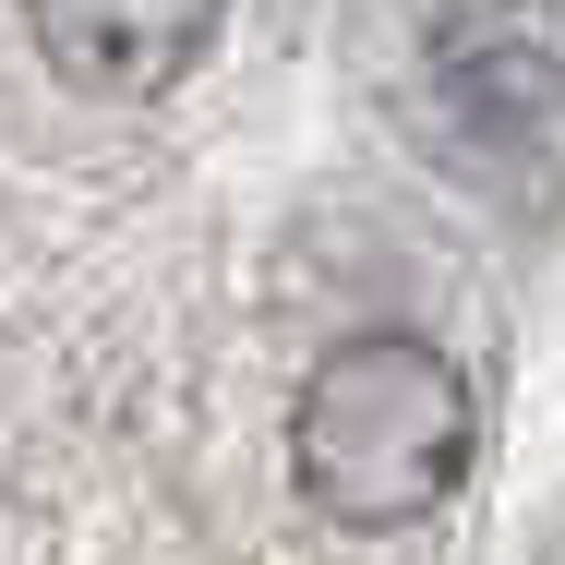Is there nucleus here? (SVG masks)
I'll list each match as a JSON object with an SVG mask.
<instances>
[{"label":"nucleus","instance_id":"obj_2","mask_svg":"<svg viewBox=\"0 0 565 565\" xmlns=\"http://www.w3.org/2000/svg\"><path fill=\"white\" fill-rule=\"evenodd\" d=\"M434 132L493 181L565 169V0H446L422 36Z\"/></svg>","mask_w":565,"mask_h":565},{"label":"nucleus","instance_id":"obj_1","mask_svg":"<svg viewBox=\"0 0 565 565\" xmlns=\"http://www.w3.org/2000/svg\"><path fill=\"white\" fill-rule=\"evenodd\" d=\"M481 446L469 373L422 326H361L313 361L301 409H289V469L338 530H409L434 518Z\"/></svg>","mask_w":565,"mask_h":565},{"label":"nucleus","instance_id":"obj_3","mask_svg":"<svg viewBox=\"0 0 565 565\" xmlns=\"http://www.w3.org/2000/svg\"><path fill=\"white\" fill-rule=\"evenodd\" d=\"M36 61L85 97H169L217 49L228 0H24Z\"/></svg>","mask_w":565,"mask_h":565}]
</instances>
